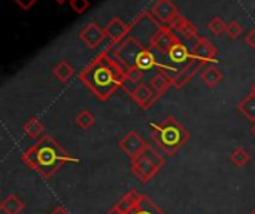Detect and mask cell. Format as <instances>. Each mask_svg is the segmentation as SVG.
I'll use <instances>...</instances> for the list:
<instances>
[{
    "label": "cell",
    "mask_w": 255,
    "mask_h": 214,
    "mask_svg": "<svg viewBox=\"0 0 255 214\" xmlns=\"http://www.w3.org/2000/svg\"><path fill=\"white\" fill-rule=\"evenodd\" d=\"M79 80L99 100L106 101L120 86H124L128 76L118 60L109 58L103 52L81 71Z\"/></svg>",
    "instance_id": "obj_1"
},
{
    "label": "cell",
    "mask_w": 255,
    "mask_h": 214,
    "mask_svg": "<svg viewBox=\"0 0 255 214\" xmlns=\"http://www.w3.org/2000/svg\"><path fill=\"white\" fill-rule=\"evenodd\" d=\"M21 161L31 171L48 180L66 164H78L79 158L66 152L51 136H43L21 155Z\"/></svg>",
    "instance_id": "obj_2"
},
{
    "label": "cell",
    "mask_w": 255,
    "mask_h": 214,
    "mask_svg": "<svg viewBox=\"0 0 255 214\" xmlns=\"http://www.w3.org/2000/svg\"><path fill=\"white\" fill-rule=\"evenodd\" d=\"M151 139L155 146L167 156H173L190 140V133L173 118L167 116L163 124H149Z\"/></svg>",
    "instance_id": "obj_3"
},
{
    "label": "cell",
    "mask_w": 255,
    "mask_h": 214,
    "mask_svg": "<svg viewBox=\"0 0 255 214\" xmlns=\"http://www.w3.org/2000/svg\"><path fill=\"white\" fill-rule=\"evenodd\" d=\"M164 158L151 146H148L146 150H143L137 158H134L130 164L131 174L140 182V183H149L163 168Z\"/></svg>",
    "instance_id": "obj_4"
},
{
    "label": "cell",
    "mask_w": 255,
    "mask_h": 214,
    "mask_svg": "<svg viewBox=\"0 0 255 214\" xmlns=\"http://www.w3.org/2000/svg\"><path fill=\"white\" fill-rule=\"evenodd\" d=\"M215 55H217V48L208 39L197 37V40H194L191 48V60L194 61V66L200 69L202 66L211 64L215 61Z\"/></svg>",
    "instance_id": "obj_5"
},
{
    "label": "cell",
    "mask_w": 255,
    "mask_h": 214,
    "mask_svg": "<svg viewBox=\"0 0 255 214\" xmlns=\"http://www.w3.org/2000/svg\"><path fill=\"white\" fill-rule=\"evenodd\" d=\"M148 146L149 144H146L145 140L136 131H130L118 143V147L130 158V161H133L134 158H137L143 150L148 149Z\"/></svg>",
    "instance_id": "obj_6"
},
{
    "label": "cell",
    "mask_w": 255,
    "mask_h": 214,
    "mask_svg": "<svg viewBox=\"0 0 255 214\" xmlns=\"http://www.w3.org/2000/svg\"><path fill=\"white\" fill-rule=\"evenodd\" d=\"M106 33L105 30L96 24V22H88L81 31H79V39L81 42L88 48V49H96L100 46V43L103 42Z\"/></svg>",
    "instance_id": "obj_7"
},
{
    "label": "cell",
    "mask_w": 255,
    "mask_h": 214,
    "mask_svg": "<svg viewBox=\"0 0 255 214\" xmlns=\"http://www.w3.org/2000/svg\"><path fill=\"white\" fill-rule=\"evenodd\" d=\"M152 15L160 22H163L164 27H169L172 24V21L179 15V12L172 0H158L152 6Z\"/></svg>",
    "instance_id": "obj_8"
},
{
    "label": "cell",
    "mask_w": 255,
    "mask_h": 214,
    "mask_svg": "<svg viewBox=\"0 0 255 214\" xmlns=\"http://www.w3.org/2000/svg\"><path fill=\"white\" fill-rule=\"evenodd\" d=\"M105 33H106V36L112 40V43H124V42H127L128 39H127V36H128V33H130V25L128 24H126L121 18H118V16H115V18H112L109 22H108V25H106V28H105Z\"/></svg>",
    "instance_id": "obj_9"
},
{
    "label": "cell",
    "mask_w": 255,
    "mask_h": 214,
    "mask_svg": "<svg viewBox=\"0 0 255 214\" xmlns=\"http://www.w3.org/2000/svg\"><path fill=\"white\" fill-rule=\"evenodd\" d=\"M179 39L175 36V33L167 28V27H161L154 36H152V40H151V45L161 54H166L169 55L170 49L173 48V45L178 42Z\"/></svg>",
    "instance_id": "obj_10"
},
{
    "label": "cell",
    "mask_w": 255,
    "mask_h": 214,
    "mask_svg": "<svg viewBox=\"0 0 255 214\" xmlns=\"http://www.w3.org/2000/svg\"><path fill=\"white\" fill-rule=\"evenodd\" d=\"M131 100L140 107V109H149L155 100L158 98V95L154 92V89L149 85L145 83H139L136 88H133L131 91H128Z\"/></svg>",
    "instance_id": "obj_11"
},
{
    "label": "cell",
    "mask_w": 255,
    "mask_h": 214,
    "mask_svg": "<svg viewBox=\"0 0 255 214\" xmlns=\"http://www.w3.org/2000/svg\"><path fill=\"white\" fill-rule=\"evenodd\" d=\"M167 28H170V30H175V31H178V33H181L182 34V37L185 39V40H197V28H196V25L194 24H191L185 16H182L181 13L172 21V24L167 27Z\"/></svg>",
    "instance_id": "obj_12"
},
{
    "label": "cell",
    "mask_w": 255,
    "mask_h": 214,
    "mask_svg": "<svg viewBox=\"0 0 255 214\" xmlns=\"http://www.w3.org/2000/svg\"><path fill=\"white\" fill-rule=\"evenodd\" d=\"M223 77H224L223 71L212 64H206L200 67V79L208 88H215L223 80Z\"/></svg>",
    "instance_id": "obj_13"
},
{
    "label": "cell",
    "mask_w": 255,
    "mask_h": 214,
    "mask_svg": "<svg viewBox=\"0 0 255 214\" xmlns=\"http://www.w3.org/2000/svg\"><path fill=\"white\" fill-rule=\"evenodd\" d=\"M143 195H140L136 189H131V191H128L114 207L120 212V213L123 214H130L131 213V210L137 206V203L140 201V198H142Z\"/></svg>",
    "instance_id": "obj_14"
},
{
    "label": "cell",
    "mask_w": 255,
    "mask_h": 214,
    "mask_svg": "<svg viewBox=\"0 0 255 214\" xmlns=\"http://www.w3.org/2000/svg\"><path fill=\"white\" fill-rule=\"evenodd\" d=\"M24 209H25V204L16 194L7 195L0 204V210L3 214H21Z\"/></svg>",
    "instance_id": "obj_15"
},
{
    "label": "cell",
    "mask_w": 255,
    "mask_h": 214,
    "mask_svg": "<svg viewBox=\"0 0 255 214\" xmlns=\"http://www.w3.org/2000/svg\"><path fill=\"white\" fill-rule=\"evenodd\" d=\"M196 69H199L197 66H187V67H184L182 70H178V73L170 79V82H172V86H175V88H178V89H181V88H184L193 77H194V73H196Z\"/></svg>",
    "instance_id": "obj_16"
},
{
    "label": "cell",
    "mask_w": 255,
    "mask_h": 214,
    "mask_svg": "<svg viewBox=\"0 0 255 214\" xmlns=\"http://www.w3.org/2000/svg\"><path fill=\"white\" fill-rule=\"evenodd\" d=\"M52 74L55 76V79L58 80V82H61V83H67L72 77H73V74H75V69L67 63V61H60V63H57L55 64V67L52 69Z\"/></svg>",
    "instance_id": "obj_17"
},
{
    "label": "cell",
    "mask_w": 255,
    "mask_h": 214,
    "mask_svg": "<svg viewBox=\"0 0 255 214\" xmlns=\"http://www.w3.org/2000/svg\"><path fill=\"white\" fill-rule=\"evenodd\" d=\"M130 214H166L152 200H149L148 197H142L140 201L137 203V206L131 210Z\"/></svg>",
    "instance_id": "obj_18"
},
{
    "label": "cell",
    "mask_w": 255,
    "mask_h": 214,
    "mask_svg": "<svg viewBox=\"0 0 255 214\" xmlns=\"http://www.w3.org/2000/svg\"><path fill=\"white\" fill-rule=\"evenodd\" d=\"M151 85V88L154 89V92L160 97V95H163L169 88H170V85H172V82H170V79L166 76V73L164 71H158V73H155L152 77H151V82H149Z\"/></svg>",
    "instance_id": "obj_19"
},
{
    "label": "cell",
    "mask_w": 255,
    "mask_h": 214,
    "mask_svg": "<svg viewBox=\"0 0 255 214\" xmlns=\"http://www.w3.org/2000/svg\"><path fill=\"white\" fill-rule=\"evenodd\" d=\"M22 131L27 137L30 139H40L43 137V133H45V127L43 124L37 119V118H30L24 125H22Z\"/></svg>",
    "instance_id": "obj_20"
},
{
    "label": "cell",
    "mask_w": 255,
    "mask_h": 214,
    "mask_svg": "<svg viewBox=\"0 0 255 214\" xmlns=\"http://www.w3.org/2000/svg\"><path fill=\"white\" fill-rule=\"evenodd\" d=\"M169 58H170V61H173V63H185L188 58H191V52L188 51V48H187L181 40H178V42L173 45V48L170 49Z\"/></svg>",
    "instance_id": "obj_21"
},
{
    "label": "cell",
    "mask_w": 255,
    "mask_h": 214,
    "mask_svg": "<svg viewBox=\"0 0 255 214\" xmlns=\"http://www.w3.org/2000/svg\"><path fill=\"white\" fill-rule=\"evenodd\" d=\"M238 109L241 110V113L251 122H255V95L250 94L247 95L238 106Z\"/></svg>",
    "instance_id": "obj_22"
},
{
    "label": "cell",
    "mask_w": 255,
    "mask_h": 214,
    "mask_svg": "<svg viewBox=\"0 0 255 214\" xmlns=\"http://www.w3.org/2000/svg\"><path fill=\"white\" fill-rule=\"evenodd\" d=\"M75 122H76V125H78L81 130H90V128L94 125L96 118H94V115H93L90 110L84 109V110H81V112L76 115Z\"/></svg>",
    "instance_id": "obj_23"
},
{
    "label": "cell",
    "mask_w": 255,
    "mask_h": 214,
    "mask_svg": "<svg viewBox=\"0 0 255 214\" xmlns=\"http://www.w3.org/2000/svg\"><path fill=\"white\" fill-rule=\"evenodd\" d=\"M250 159H251V156H250L248 150L244 149V147H238V149L233 150V153L230 155V161H232V164L236 165V167H245V165L250 162Z\"/></svg>",
    "instance_id": "obj_24"
},
{
    "label": "cell",
    "mask_w": 255,
    "mask_h": 214,
    "mask_svg": "<svg viewBox=\"0 0 255 214\" xmlns=\"http://www.w3.org/2000/svg\"><path fill=\"white\" fill-rule=\"evenodd\" d=\"M226 30H227V22L221 16H214L209 21V31L214 36H221L223 33H226Z\"/></svg>",
    "instance_id": "obj_25"
},
{
    "label": "cell",
    "mask_w": 255,
    "mask_h": 214,
    "mask_svg": "<svg viewBox=\"0 0 255 214\" xmlns=\"http://www.w3.org/2000/svg\"><path fill=\"white\" fill-rule=\"evenodd\" d=\"M226 33H227V36L230 37V39H238L239 36H242V33H244V27L241 25V22L239 21H236V19H232V21H229L227 22V30H226Z\"/></svg>",
    "instance_id": "obj_26"
},
{
    "label": "cell",
    "mask_w": 255,
    "mask_h": 214,
    "mask_svg": "<svg viewBox=\"0 0 255 214\" xmlns=\"http://www.w3.org/2000/svg\"><path fill=\"white\" fill-rule=\"evenodd\" d=\"M70 7L76 13H82L90 7V1L88 0H70Z\"/></svg>",
    "instance_id": "obj_27"
},
{
    "label": "cell",
    "mask_w": 255,
    "mask_h": 214,
    "mask_svg": "<svg viewBox=\"0 0 255 214\" xmlns=\"http://www.w3.org/2000/svg\"><path fill=\"white\" fill-rule=\"evenodd\" d=\"M245 43H247L250 48L255 49V28H251V30L247 33V36H245Z\"/></svg>",
    "instance_id": "obj_28"
},
{
    "label": "cell",
    "mask_w": 255,
    "mask_h": 214,
    "mask_svg": "<svg viewBox=\"0 0 255 214\" xmlns=\"http://www.w3.org/2000/svg\"><path fill=\"white\" fill-rule=\"evenodd\" d=\"M13 1H15V3H16V4H18L21 9H24V10H28V9H30V7H31V6H33L36 1H37V0H13Z\"/></svg>",
    "instance_id": "obj_29"
},
{
    "label": "cell",
    "mask_w": 255,
    "mask_h": 214,
    "mask_svg": "<svg viewBox=\"0 0 255 214\" xmlns=\"http://www.w3.org/2000/svg\"><path fill=\"white\" fill-rule=\"evenodd\" d=\"M49 214H70V213H69L64 207L58 206V207H55V209H54V210H52Z\"/></svg>",
    "instance_id": "obj_30"
},
{
    "label": "cell",
    "mask_w": 255,
    "mask_h": 214,
    "mask_svg": "<svg viewBox=\"0 0 255 214\" xmlns=\"http://www.w3.org/2000/svg\"><path fill=\"white\" fill-rule=\"evenodd\" d=\"M108 214H123V213H120V212H118V210H117L115 207H112V209H111V210L108 212Z\"/></svg>",
    "instance_id": "obj_31"
},
{
    "label": "cell",
    "mask_w": 255,
    "mask_h": 214,
    "mask_svg": "<svg viewBox=\"0 0 255 214\" xmlns=\"http://www.w3.org/2000/svg\"><path fill=\"white\" fill-rule=\"evenodd\" d=\"M251 94H254L255 95V82H254V85H253V88H251Z\"/></svg>",
    "instance_id": "obj_32"
},
{
    "label": "cell",
    "mask_w": 255,
    "mask_h": 214,
    "mask_svg": "<svg viewBox=\"0 0 255 214\" xmlns=\"http://www.w3.org/2000/svg\"><path fill=\"white\" fill-rule=\"evenodd\" d=\"M55 1H57V3H58V4H63V3H64V1H66V0H55Z\"/></svg>",
    "instance_id": "obj_33"
},
{
    "label": "cell",
    "mask_w": 255,
    "mask_h": 214,
    "mask_svg": "<svg viewBox=\"0 0 255 214\" xmlns=\"http://www.w3.org/2000/svg\"><path fill=\"white\" fill-rule=\"evenodd\" d=\"M253 134H254V137H255V125H254V128H253Z\"/></svg>",
    "instance_id": "obj_34"
},
{
    "label": "cell",
    "mask_w": 255,
    "mask_h": 214,
    "mask_svg": "<svg viewBox=\"0 0 255 214\" xmlns=\"http://www.w3.org/2000/svg\"><path fill=\"white\" fill-rule=\"evenodd\" d=\"M250 214H255V209H254V210H253V212H251V213H250Z\"/></svg>",
    "instance_id": "obj_35"
}]
</instances>
